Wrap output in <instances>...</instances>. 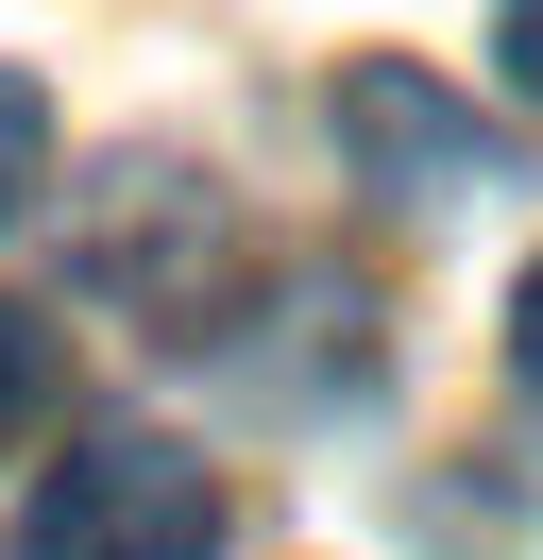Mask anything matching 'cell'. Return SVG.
<instances>
[{
    "label": "cell",
    "instance_id": "1",
    "mask_svg": "<svg viewBox=\"0 0 543 560\" xmlns=\"http://www.w3.org/2000/svg\"><path fill=\"white\" fill-rule=\"evenodd\" d=\"M221 544V476H204L170 424H102L34 476L18 510V560H204Z\"/></svg>",
    "mask_w": 543,
    "mask_h": 560
},
{
    "label": "cell",
    "instance_id": "2",
    "mask_svg": "<svg viewBox=\"0 0 543 560\" xmlns=\"http://www.w3.org/2000/svg\"><path fill=\"white\" fill-rule=\"evenodd\" d=\"M339 153H357L373 187H407V205H441V187H493V119H459L425 69H339Z\"/></svg>",
    "mask_w": 543,
    "mask_h": 560
},
{
    "label": "cell",
    "instance_id": "3",
    "mask_svg": "<svg viewBox=\"0 0 543 560\" xmlns=\"http://www.w3.org/2000/svg\"><path fill=\"white\" fill-rule=\"evenodd\" d=\"M34 424H51V323H34V306H0V458H18Z\"/></svg>",
    "mask_w": 543,
    "mask_h": 560
},
{
    "label": "cell",
    "instance_id": "4",
    "mask_svg": "<svg viewBox=\"0 0 543 560\" xmlns=\"http://www.w3.org/2000/svg\"><path fill=\"white\" fill-rule=\"evenodd\" d=\"M34 171H51V85H34V69H0V221L34 205Z\"/></svg>",
    "mask_w": 543,
    "mask_h": 560
},
{
    "label": "cell",
    "instance_id": "5",
    "mask_svg": "<svg viewBox=\"0 0 543 560\" xmlns=\"http://www.w3.org/2000/svg\"><path fill=\"white\" fill-rule=\"evenodd\" d=\"M493 69H509V85L543 103V0H493Z\"/></svg>",
    "mask_w": 543,
    "mask_h": 560
},
{
    "label": "cell",
    "instance_id": "6",
    "mask_svg": "<svg viewBox=\"0 0 543 560\" xmlns=\"http://www.w3.org/2000/svg\"><path fill=\"white\" fill-rule=\"evenodd\" d=\"M509 374L543 390V255H527V289H509Z\"/></svg>",
    "mask_w": 543,
    "mask_h": 560
}]
</instances>
